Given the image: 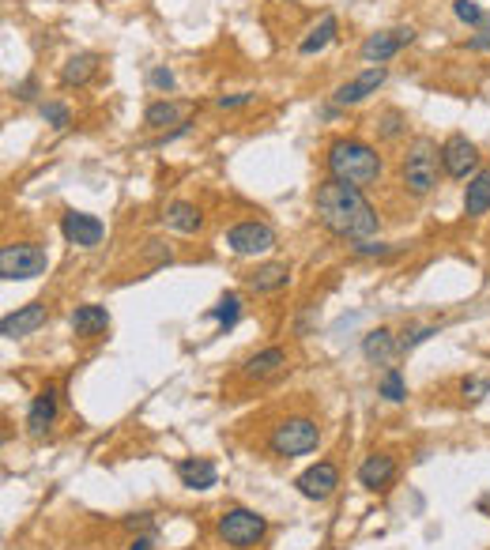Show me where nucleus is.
Segmentation results:
<instances>
[{"instance_id":"a878e982","label":"nucleus","mask_w":490,"mask_h":550,"mask_svg":"<svg viewBox=\"0 0 490 550\" xmlns=\"http://www.w3.org/2000/svg\"><path fill=\"white\" fill-rule=\"evenodd\" d=\"M377 392L385 396L389 403H404V400H408V384H404V374L396 370V365H389V370L381 374V384H377Z\"/></svg>"},{"instance_id":"7ed1b4c3","label":"nucleus","mask_w":490,"mask_h":550,"mask_svg":"<svg viewBox=\"0 0 490 550\" xmlns=\"http://www.w3.org/2000/svg\"><path fill=\"white\" fill-rule=\"evenodd\" d=\"M317 442H321V426L314 423V418L290 415V418H283V423H276V430L268 434V452H271V456H283V460H290V456L314 452Z\"/></svg>"},{"instance_id":"423d86ee","label":"nucleus","mask_w":490,"mask_h":550,"mask_svg":"<svg viewBox=\"0 0 490 550\" xmlns=\"http://www.w3.org/2000/svg\"><path fill=\"white\" fill-rule=\"evenodd\" d=\"M215 531H219V539L230 543V546H238V550H249V546H257L264 539V531H268V520L261 517V512H253V509H227L219 524H215Z\"/></svg>"},{"instance_id":"0eeeda50","label":"nucleus","mask_w":490,"mask_h":550,"mask_svg":"<svg viewBox=\"0 0 490 550\" xmlns=\"http://www.w3.org/2000/svg\"><path fill=\"white\" fill-rule=\"evenodd\" d=\"M227 249L238 253V256H261V253H271L276 249V230L268 223H257V219H249V223H238L227 230Z\"/></svg>"},{"instance_id":"412c9836","label":"nucleus","mask_w":490,"mask_h":550,"mask_svg":"<svg viewBox=\"0 0 490 550\" xmlns=\"http://www.w3.org/2000/svg\"><path fill=\"white\" fill-rule=\"evenodd\" d=\"M283 365H287L283 347H264V351H257L253 358H245L242 374H245L249 381H264V377H271V374H279Z\"/></svg>"},{"instance_id":"5701e85b","label":"nucleus","mask_w":490,"mask_h":550,"mask_svg":"<svg viewBox=\"0 0 490 550\" xmlns=\"http://www.w3.org/2000/svg\"><path fill=\"white\" fill-rule=\"evenodd\" d=\"M464 211L471 219H483L490 211V170H479L476 177L468 181V189H464Z\"/></svg>"},{"instance_id":"4be33fe9","label":"nucleus","mask_w":490,"mask_h":550,"mask_svg":"<svg viewBox=\"0 0 490 550\" xmlns=\"http://www.w3.org/2000/svg\"><path fill=\"white\" fill-rule=\"evenodd\" d=\"M95 72H99L95 53H72V57L64 61V68H61V83L64 87H83V83L95 80Z\"/></svg>"},{"instance_id":"4468645a","label":"nucleus","mask_w":490,"mask_h":550,"mask_svg":"<svg viewBox=\"0 0 490 550\" xmlns=\"http://www.w3.org/2000/svg\"><path fill=\"white\" fill-rule=\"evenodd\" d=\"M392 479H396V460H392L389 452H370L366 460L358 464V483L366 486V490H374V494L385 490Z\"/></svg>"},{"instance_id":"c9c22d12","label":"nucleus","mask_w":490,"mask_h":550,"mask_svg":"<svg viewBox=\"0 0 490 550\" xmlns=\"http://www.w3.org/2000/svg\"><path fill=\"white\" fill-rule=\"evenodd\" d=\"M468 49H476V53H490V30H486V34H476V39H468Z\"/></svg>"},{"instance_id":"aec40b11","label":"nucleus","mask_w":490,"mask_h":550,"mask_svg":"<svg viewBox=\"0 0 490 550\" xmlns=\"http://www.w3.org/2000/svg\"><path fill=\"white\" fill-rule=\"evenodd\" d=\"M162 223H167L170 230H177V234H196L204 227V215H201L196 204H189V200H174V204L162 211Z\"/></svg>"},{"instance_id":"cd10ccee","label":"nucleus","mask_w":490,"mask_h":550,"mask_svg":"<svg viewBox=\"0 0 490 550\" xmlns=\"http://www.w3.org/2000/svg\"><path fill=\"white\" fill-rule=\"evenodd\" d=\"M452 15H457L460 23H468V27L483 23V8L476 4V0H452Z\"/></svg>"},{"instance_id":"39448f33","label":"nucleus","mask_w":490,"mask_h":550,"mask_svg":"<svg viewBox=\"0 0 490 550\" xmlns=\"http://www.w3.org/2000/svg\"><path fill=\"white\" fill-rule=\"evenodd\" d=\"M46 268H49V256L34 242H12L0 249V275H4L8 283L39 279V275H46Z\"/></svg>"},{"instance_id":"72a5a7b5","label":"nucleus","mask_w":490,"mask_h":550,"mask_svg":"<svg viewBox=\"0 0 490 550\" xmlns=\"http://www.w3.org/2000/svg\"><path fill=\"white\" fill-rule=\"evenodd\" d=\"M355 253H358V256H389L392 249H389L385 242H358Z\"/></svg>"},{"instance_id":"b1692460","label":"nucleus","mask_w":490,"mask_h":550,"mask_svg":"<svg viewBox=\"0 0 490 550\" xmlns=\"http://www.w3.org/2000/svg\"><path fill=\"white\" fill-rule=\"evenodd\" d=\"M336 30H340V23H336V15H321V23L305 34L302 39V46H298V53L302 57H314V53H321L324 46H329L332 39H336Z\"/></svg>"},{"instance_id":"bb28decb","label":"nucleus","mask_w":490,"mask_h":550,"mask_svg":"<svg viewBox=\"0 0 490 550\" xmlns=\"http://www.w3.org/2000/svg\"><path fill=\"white\" fill-rule=\"evenodd\" d=\"M181 109L174 102H151L148 109H143V125L148 128H167V125H177Z\"/></svg>"},{"instance_id":"9d476101","label":"nucleus","mask_w":490,"mask_h":550,"mask_svg":"<svg viewBox=\"0 0 490 550\" xmlns=\"http://www.w3.org/2000/svg\"><path fill=\"white\" fill-rule=\"evenodd\" d=\"M61 234L68 245H80V249H95L102 237H106V227L99 215H87V211H64L61 215Z\"/></svg>"},{"instance_id":"1a4fd4ad","label":"nucleus","mask_w":490,"mask_h":550,"mask_svg":"<svg viewBox=\"0 0 490 550\" xmlns=\"http://www.w3.org/2000/svg\"><path fill=\"white\" fill-rule=\"evenodd\" d=\"M411 42H415V30H411V27L377 30V34H370V39L362 42L358 53H362V61H370V64H385V61H392L404 46H411Z\"/></svg>"},{"instance_id":"6ab92c4d","label":"nucleus","mask_w":490,"mask_h":550,"mask_svg":"<svg viewBox=\"0 0 490 550\" xmlns=\"http://www.w3.org/2000/svg\"><path fill=\"white\" fill-rule=\"evenodd\" d=\"M106 328H110V309L106 305H95V302H87V305H76V314H72V332L90 339V336H102Z\"/></svg>"},{"instance_id":"c85d7f7f","label":"nucleus","mask_w":490,"mask_h":550,"mask_svg":"<svg viewBox=\"0 0 490 550\" xmlns=\"http://www.w3.org/2000/svg\"><path fill=\"white\" fill-rule=\"evenodd\" d=\"M42 121L53 125V128H68L72 125V114L64 102H42Z\"/></svg>"},{"instance_id":"20e7f679","label":"nucleus","mask_w":490,"mask_h":550,"mask_svg":"<svg viewBox=\"0 0 490 550\" xmlns=\"http://www.w3.org/2000/svg\"><path fill=\"white\" fill-rule=\"evenodd\" d=\"M438 162H442V151L434 148L430 140H415L411 151L404 155V167H400V177H404V189L411 196H426L438 185Z\"/></svg>"},{"instance_id":"f8f14e48","label":"nucleus","mask_w":490,"mask_h":550,"mask_svg":"<svg viewBox=\"0 0 490 550\" xmlns=\"http://www.w3.org/2000/svg\"><path fill=\"white\" fill-rule=\"evenodd\" d=\"M385 64H374V68H366L362 76H355V80H348V83H340L336 87V95H332V102L336 106H358V102H366L370 95H377V87L385 83Z\"/></svg>"},{"instance_id":"f257e3e1","label":"nucleus","mask_w":490,"mask_h":550,"mask_svg":"<svg viewBox=\"0 0 490 550\" xmlns=\"http://www.w3.org/2000/svg\"><path fill=\"white\" fill-rule=\"evenodd\" d=\"M314 211H317V223L329 234H336V237L366 242L370 234H377V211H374V204L362 196L358 185H348V181L329 177L324 185H317Z\"/></svg>"},{"instance_id":"e433bc0d","label":"nucleus","mask_w":490,"mask_h":550,"mask_svg":"<svg viewBox=\"0 0 490 550\" xmlns=\"http://www.w3.org/2000/svg\"><path fill=\"white\" fill-rule=\"evenodd\" d=\"M15 95H20L23 102H27V99H34V80H27V83H20V87H15Z\"/></svg>"},{"instance_id":"c756f323","label":"nucleus","mask_w":490,"mask_h":550,"mask_svg":"<svg viewBox=\"0 0 490 550\" xmlns=\"http://www.w3.org/2000/svg\"><path fill=\"white\" fill-rule=\"evenodd\" d=\"M460 392H464L468 400H483V396L490 392V381H486V377H464Z\"/></svg>"},{"instance_id":"ddd939ff","label":"nucleus","mask_w":490,"mask_h":550,"mask_svg":"<svg viewBox=\"0 0 490 550\" xmlns=\"http://www.w3.org/2000/svg\"><path fill=\"white\" fill-rule=\"evenodd\" d=\"M46 324V305L42 302H30V305H20L15 314H8L0 321V336L8 339H23V336H34L39 328Z\"/></svg>"},{"instance_id":"a211bd4d","label":"nucleus","mask_w":490,"mask_h":550,"mask_svg":"<svg viewBox=\"0 0 490 550\" xmlns=\"http://www.w3.org/2000/svg\"><path fill=\"white\" fill-rule=\"evenodd\" d=\"M57 411H61L57 389H42L39 396H34L30 411H27V430H30V434H46L53 423H57Z\"/></svg>"},{"instance_id":"6e6552de","label":"nucleus","mask_w":490,"mask_h":550,"mask_svg":"<svg viewBox=\"0 0 490 550\" xmlns=\"http://www.w3.org/2000/svg\"><path fill=\"white\" fill-rule=\"evenodd\" d=\"M442 170L457 181H471L479 174V151L468 136H449L442 143Z\"/></svg>"},{"instance_id":"dca6fc26","label":"nucleus","mask_w":490,"mask_h":550,"mask_svg":"<svg viewBox=\"0 0 490 550\" xmlns=\"http://www.w3.org/2000/svg\"><path fill=\"white\" fill-rule=\"evenodd\" d=\"M287 283H290V264H279V261L245 271V287L253 290V295H276V290H283Z\"/></svg>"},{"instance_id":"2f4dec72","label":"nucleus","mask_w":490,"mask_h":550,"mask_svg":"<svg viewBox=\"0 0 490 550\" xmlns=\"http://www.w3.org/2000/svg\"><path fill=\"white\" fill-rule=\"evenodd\" d=\"M400 133H404V117L396 114V109H389V114L381 117V136H389V140H392V136H400Z\"/></svg>"},{"instance_id":"9b49d317","label":"nucleus","mask_w":490,"mask_h":550,"mask_svg":"<svg viewBox=\"0 0 490 550\" xmlns=\"http://www.w3.org/2000/svg\"><path fill=\"white\" fill-rule=\"evenodd\" d=\"M295 486H298L302 498H310V502H329L332 494H336V486H340V471H336V464H329V460H317L314 468H305V471L298 475Z\"/></svg>"},{"instance_id":"393cba45","label":"nucleus","mask_w":490,"mask_h":550,"mask_svg":"<svg viewBox=\"0 0 490 550\" xmlns=\"http://www.w3.org/2000/svg\"><path fill=\"white\" fill-rule=\"evenodd\" d=\"M208 317L219 321V328L227 332V328H234V324H238V317H242V298H238V295H223L219 302L208 309Z\"/></svg>"},{"instance_id":"4c0bfd02","label":"nucleus","mask_w":490,"mask_h":550,"mask_svg":"<svg viewBox=\"0 0 490 550\" xmlns=\"http://www.w3.org/2000/svg\"><path fill=\"white\" fill-rule=\"evenodd\" d=\"M129 550H151V536H140V539H136Z\"/></svg>"},{"instance_id":"f03ea898","label":"nucleus","mask_w":490,"mask_h":550,"mask_svg":"<svg viewBox=\"0 0 490 550\" xmlns=\"http://www.w3.org/2000/svg\"><path fill=\"white\" fill-rule=\"evenodd\" d=\"M324 162H329V174L336 181H348V185H358V189L374 185V181L381 177V170H385V162H381L377 148H370L366 140H355V136L332 140Z\"/></svg>"},{"instance_id":"473e14b6","label":"nucleus","mask_w":490,"mask_h":550,"mask_svg":"<svg viewBox=\"0 0 490 550\" xmlns=\"http://www.w3.org/2000/svg\"><path fill=\"white\" fill-rule=\"evenodd\" d=\"M430 336H438V328H415V332H404L400 347H404V351H411V347H419V343H426Z\"/></svg>"},{"instance_id":"f704fd0d","label":"nucleus","mask_w":490,"mask_h":550,"mask_svg":"<svg viewBox=\"0 0 490 550\" xmlns=\"http://www.w3.org/2000/svg\"><path fill=\"white\" fill-rule=\"evenodd\" d=\"M253 95H223V99H215V106L219 109H238V106H249Z\"/></svg>"},{"instance_id":"2eb2a0df","label":"nucleus","mask_w":490,"mask_h":550,"mask_svg":"<svg viewBox=\"0 0 490 550\" xmlns=\"http://www.w3.org/2000/svg\"><path fill=\"white\" fill-rule=\"evenodd\" d=\"M177 479L189 490H211L219 483V468H215L208 456H185V460L177 464Z\"/></svg>"},{"instance_id":"7c9ffc66","label":"nucleus","mask_w":490,"mask_h":550,"mask_svg":"<svg viewBox=\"0 0 490 550\" xmlns=\"http://www.w3.org/2000/svg\"><path fill=\"white\" fill-rule=\"evenodd\" d=\"M148 83H151L155 90H174V83H177V80H174V72H170V68H162V64H159V68H151Z\"/></svg>"},{"instance_id":"f3484780","label":"nucleus","mask_w":490,"mask_h":550,"mask_svg":"<svg viewBox=\"0 0 490 550\" xmlns=\"http://www.w3.org/2000/svg\"><path fill=\"white\" fill-rule=\"evenodd\" d=\"M400 351L404 347L389 328H374V332L362 336V355H366V362H374V365H389Z\"/></svg>"}]
</instances>
